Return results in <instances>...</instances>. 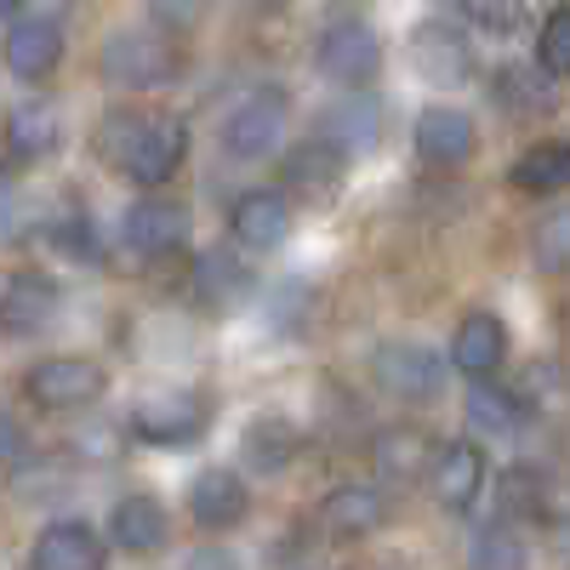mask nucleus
<instances>
[{"label": "nucleus", "instance_id": "f257e3e1", "mask_svg": "<svg viewBox=\"0 0 570 570\" xmlns=\"http://www.w3.org/2000/svg\"><path fill=\"white\" fill-rule=\"evenodd\" d=\"M212 416H217V405H212V394H200V389H155V394L137 400L131 434H137L142 445H160V451H188V445L206 440Z\"/></svg>", "mask_w": 570, "mask_h": 570}, {"label": "nucleus", "instance_id": "f03ea898", "mask_svg": "<svg viewBox=\"0 0 570 570\" xmlns=\"http://www.w3.org/2000/svg\"><path fill=\"white\" fill-rule=\"evenodd\" d=\"M98 69L104 80L126 86V91H155V86H171L183 58H177V46L155 29H115L104 40V52H98Z\"/></svg>", "mask_w": 570, "mask_h": 570}, {"label": "nucleus", "instance_id": "7ed1b4c3", "mask_svg": "<svg viewBox=\"0 0 570 570\" xmlns=\"http://www.w3.org/2000/svg\"><path fill=\"white\" fill-rule=\"evenodd\" d=\"M183 155H188V126L183 120H171V115H137L126 142H120V155H115V166L137 188H166L177 177Z\"/></svg>", "mask_w": 570, "mask_h": 570}, {"label": "nucleus", "instance_id": "20e7f679", "mask_svg": "<svg viewBox=\"0 0 570 570\" xmlns=\"http://www.w3.org/2000/svg\"><path fill=\"white\" fill-rule=\"evenodd\" d=\"M314 63L331 86H348V91H365L376 75H383V40L365 18H337L320 46H314Z\"/></svg>", "mask_w": 570, "mask_h": 570}, {"label": "nucleus", "instance_id": "39448f33", "mask_svg": "<svg viewBox=\"0 0 570 570\" xmlns=\"http://www.w3.org/2000/svg\"><path fill=\"white\" fill-rule=\"evenodd\" d=\"M371 376L389 400H405V405H428L445 394V360L422 343H383L371 354Z\"/></svg>", "mask_w": 570, "mask_h": 570}, {"label": "nucleus", "instance_id": "423d86ee", "mask_svg": "<svg viewBox=\"0 0 570 570\" xmlns=\"http://www.w3.org/2000/svg\"><path fill=\"white\" fill-rule=\"evenodd\" d=\"M285 120H292V104H285V91L263 86L252 91L246 104H234L228 120H223V149L234 160H263L279 149V137H285Z\"/></svg>", "mask_w": 570, "mask_h": 570}, {"label": "nucleus", "instance_id": "0eeeda50", "mask_svg": "<svg viewBox=\"0 0 570 570\" xmlns=\"http://www.w3.org/2000/svg\"><path fill=\"white\" fill-rule=\"evenodd\" d=\"M109 389V376L98 360H80V354H63V360H40L29 376H23V394L40 405V411H80Z\"/></svg>", "mask_w": 570, "mask_h": 570}, {"label": "nucleus", "instance_id": "6e6552de", "mask_svg": "<svg viewBox=\"0 0 570 570\" xmlns=\"http://www.w3.org/2000/svg\"><path fill=\"white\" fill-rule=\"evenodd\" d=\"M292 223H297V212L279 188H246L228 212V234L240 252H279L292 240Z\"/></svg>", "mask_w": 570, "mask_h": 570}, {"label": "nucleus", "instance_id": "1a4fd4ad", "mask_svg": "<svg viewBox=\"0 0 570 570\" xmlns=\"http://www.w3.org/2000/svg\"><path fill=\"white\" fill-rule=\"evenodd\" d=\"M383 519H389L383 491H371V485H337V491H325V502L314 508V531L325 542H360L371 531H383Z\"/></svg>", "mask_w": 570, "mask_h": 570}, {"label": "nucleus", "instance_id": "9d476101", "mask_svg": "<svg viewBox=\"0 0 570 570\" xmlns=\"http://www.w3.org/2000/svg\"><path fill=\"white\" fill-rule=\"evenodd\" d=\"M411 69L422 80H434V86H462L473 75V46L456 23H440V18H428L416 23L411 35Z\"/></svg>", "mask_w": 570, "mask_h": 570}, {"label": "nucleus", "instance_id": "9b49d317", "mask_svg": "<svg viewBox=\"0 0 570 570\" xmlns=\"http://www.w3.org/2000/svg\"><path fill=\"white\" fill-rule=\"evenodd\" d=\"M485 480H491V468H485V451L473 440H456V445L434 451V462H428V485H434V497L456 513H468L485 497Z\"/></svg>", "mask_w": 570, "mask_h": 570}, {"label": "nucleus", "instance_id": "f8f14e48", "mask_svg": "<svg viewBox=\"0 0 570 570\" xmlns=\"http://www.w3.org/2000/svg\"><path fill=\"white\" fill-rule=\"evenodd\" d=\"M0 58L18 80H46L58 63H63V23L58 18H35L23 12L12 29H7V46H0Z\"/></svg>", "mask_w": 570, "mask_h": 570}, {"label": "nucleus", "instance_id": "ddd939ff", "mask_svg": "<svg viewBox=\"0 0 570 570\" xmlns=\"http://www.w3.org/2000/svg\"><path fill=\"white\" fill-rule=\"evenodd\" d=\"M126 246L142 252V257H171L188 246V206L183 200H166V195H149L126 212Z\"/></svg>", "mask_w": 570, "mask_h": 570}, {"label": "nucleus", "instance_id": "4468645a", "mask_svg": "<svg viewBox=\"0 0 570 570\" xmlns=\"http://www.w3.org/2000/svg\"><path fill=\"white\" fill-rule=\"evenodd\" d=\"M52 314H58V285L46 274L23 268L0 285V331L7 337H35V331L52 325Z\"/></svg>", "mask_w": 570, "mask_h": 570}, {"label": "nucleus", "instance_id": "2eb2a0df", "mask_svg": "<svg viewBox=\"0 0 570 570\" xmlns=\"http://www.w3.org/2000/svg\"><path fill=\"white\" fill-rule=\"evenodd\" d=\"M434 434H422V428H383V434L371 440V468L376 480L389 485H416L428 480V462H434Z\"/></svg>", "mask_w": 570, "mask_h": 570}, {"label": "nucleus", "instance_id": "dca6fc26", "mask_svg": "<svg viewBox=\"0 0 570 570\" xmlns=\"http://www.w3.org/2000/svg\"><path fill=\"white\" fill-rule=\"evenodd\" d=\"M473 149H480V131H473V120L462 109H422L416 115V155L428 166H462L473 160Z\"/></svg>", "mask_w": 570, "mask_h": 570}, {"label": "nucleus", "instance_id": "f3484780", "mask_svg": "<svg viewBox=\"0 0 570 570\" xmlns=\"http://www.w3.org/2000/svg\"><path fill=\"white\" fill-rule=\"evenodd\" d=\"M285 183L292 188H303V200H325V195H337V183L348 177V155L337 149L331 137H308V142H297L292 155H285Z\"/></svg>", "mask_w": 570, "mask_h": 570}, {"label": "nucleus", "instance_id": "a211bd4d", "mask_svg": "<svg viewBox=\"0 0 570 570\" xmlns=\"http://www.w3.org/2000/svg\"><path fill=\"white\" fill-rule=\"evenodd\" d=\"M502 360H508V325L491 308H473L451 337V365L462 376H491L502 371Z\"/></svg>", "mask_w": 570, "mask_h": 570}, {"label": "nucleus", "instance_id": "6ab92c4d", "mask_svg": "<svg viewBox=\"0 0 570 570\" xmlns=\"http://www.w3.org/2000/svg\"><path fill=\"white\" fill-rule=\"evenodd\" d=\"M188 513H195L206 531H228L252 513V491L240 485L234 468H206L195 480V491H188Z\"/></svg>", "mask_w": 570, "mask_h": 570}, {"label": "nucleus", "instance_id": "aec40b11", "mask_svg": "<svg viewBox=\"0 0 570 570\" xmlns=\"http://www.w3.org/2000/svg\"><path fill=\"white\" fill-rule=\"evenodd\" d=\"M35 570H98L104 564V542L86 519H52L35 542Z\"/></svg>", "mask_w": 570, "mask_h": 570}, {"label": "nucleus", "instance_id": "412c9836", "mask_svg": "<svg viewBox=\"0 0 570 570\" xmlns=\"http://www.w3.org/2000/svg\"><path fill=\"white\" fill-rule=\"evenodd\" d=\"M109 537H115L126 553H155V548H166V537H171V513H166V502H155V497H120V502L109 508Z\"/></svg>", "mask_w": 570, "mask_h": 570}, {"label": "nucleus", "instance_id": "4be33fe9", "mask_svg": "<svg viewBox=\"0 0 570 570\" xmlns=\"http://www.w3.org/2000/svg\"><path fill=\"white\" fill-rule=\"evenodd\" d=\"M462 416H468L473 440H513L519 428H525V394H519V389H491L480 376V389L468 394Z\"/></svg>", "mask_w": 570, "mask_h": 570}, {"label": "nucleus", "instance_id": "5701e85b", "mask_svg": "<svg viewBox=\"0 0 570 570\" xmlns=\"http://www.w3.org/2000/svg\"><path fill=\"white\" fill-rule=\"evenodd\" d=\"M240 451H246V468H257V473H279V468H292V462H297L303 434H297V422H285V416H257V422L246 428Z\"/></svg>", "mask_w": 570, "mask_h": 570}, {"label": "nucleus", "instance_id": "b1692460", "mask_svg": "<svg viewBox=\"0 0 570 570\" xmlns=\"http://www.w3.org/2000/svg\"><path fill=\"white\" fill-rule=\"evenodd\" d=\"M497 502L508 519H525V525H542V519L553 513V485H548V473L531 468V462H513L502 473V485H497Z\"/></svg>", "mask_w": 570, "mask_h": 570}, {"label": "nucleus", "instance_id": "393cba45", "mask_svg": "<svg viewBox=\"0 0 570 570\" xmlns=\"http://www.w3.org/2000/svg\"><path fill=\"white\" fill-rule=\"evenodd\" d=\"M63 142V126H58V109L52 104H23L7 115V149L18 160H46Z\"/></svg>", "mask_w": 570, "mask_h": 570}, {"label": "nucleus", "instance_id": "a878e982", "mask_svg": "<svg viewBox=\"0 0 570 570\" xmlns=\"http://www.w3.org/2000/svg\"><path fill=\"white\" fill-rule=\"evenodd\" d=\"M513 188H525V195H559L570 183V149L564 142H531L525 155L513 160Z\"/></svg>", "mask_w": 570, "mask_h": 570}, {"label": "nucleus", "instance_id": "bb28decb", "mask_svg": "<svg viewBox=\"0 0 570 570\" xmlns=\"http://www.w3.org/2000/svg\"><path fill=\"white\" fill-rule=\"evenodd\" d=\"M195 292L212 303V308H234L246 292H252V274L240 257H228V252H206L195 257Z\"/></svg>", "mask_w": 570, "mask_h": 570}, {"label": "nucleus", "instance_id": "cd10ccee", "mask_svg": "<svg viewBox=\"0 0 570 570\" xmlns=\"http://www.w3.org/2000/svg\"><path fill=\"white\" fill-rule=\"evenodd\" d=\"M497 104L513 109V115H548L553 109V80L508 63V69H497Z\"/></svg>", "mask_w": 570, "mask_h": 570}, {"label": "nucleus", "instance_id": "c85d7f7f", "mask_svg": "<svg viewBox=\"0 0 570 570\" xmlns=\"http://www.w3.org/2000/svg\"><path fill=\"white\" fill-rule=\"evenodd\" d=\"M320 137H331L343 155H360L365 142H376V104H348V109H331Z\"/></svg>", "mask_w": 570, "mask_h": 570}, {"label": "nucleus", "instance_id": "c756f323", "mask_svg": "<svg viewBox=\"0 0 570 570\" xmlns=\"http://www.w3.org/2000/svg\"><path fill=\"white\" fill-rule=\"evenodd\" d=\"M537 69L548 80L570 75V12H548L537 29Z\"/></svg>", "mask_w": 570, "mask_h": 570}, {"label": "nucleus", "instance_id": "7c9ffc66", "mask_svg": "<svg viewBox=\"0 0 570 570\" xmlns=\"http://www.w3.org/2000/svg\"><path fill=\"white\" fill-rule=\"evenodd\" d=\"M531 257H537L548 274L564 268V257H570V223H564V212H548V217L537 223V234H531Z\"/></svg>", "mask_w": 570, "mask_h": 570}, {"label": "nucleus", "instance_id": "2f4dec72", "mask_svg": "<svg viewBox=\"0 0 570 570\" xmlns=\"http://www.w3.org/2000/svg\"><path fill=\"white\" fill-rule=\"evenodd\" d=\"M468 18L485 35H519L525 29V0H468Z\"/></svg>", "mask_w": 570, "mask_h": 570}, {"label": "nucleus", "instance_id": "473e14b6", "mask_svg": "<svg viewBox=\"0 0 570 570\" xmlns=\"http://www.w3.org/2000/svg\"><path fill=\"white\" fill-rule=\"evenodd\" d=\"M468 559L485 564V570H519V564H525V548L513 542V531H480Z\"/></svg>", "mask_w": 570, "mask_h": 570}, {"label": "nucleus", "instance_id": "72a5a7b5", "mask_svg": "<svg viewBox=\"0 0 570 570\" xmlns=\"http://www.w3.org/2000/svg\"><path fill=\"white\" fill-rule=\"evenodd\" d=\"M142 7H149V18L160 29H188L200 18V0H142Z\"/></svg>", "mask_w": 570, "mask_h": 570}, {"label": "nucleus", "instance_id": "f704fd0d", "mask_svg": "<svg viewBox=\"0 0 570 570\" xmlns=\"http://www.w3.org/2000/svg\"><path fill=\"white\" fill-rule=\"evenodd\" d=\"M23 422L12 416V411H0V462H12V456H23Z\"/></svg>", "mask_w": 570, "mask_h": 570}, {"label": "nucleus", "instance_id": "c9c22d12", "mask_svg": "<svg viewBox=\"0 0 570 570\" xmlns=\"http://www.w3.org/2000/svg\"><path fill=\"white\" fill-rule=\"evenodd\" d=\"M18 206V188H12V177H7V166H0V223H7V212Z\"/></svg>", "mask_w": 570, "mask_h": 570}, {"label": "nucleus", "instance_id": "e433bc0d", "mask_svg": "<svg viewBox=\"0 0 570 570\" xmlns=\"http://www.w3.org/2000/svg\"><path fill=\"white\" fill-rule=\"evenodd\" d=\"M195 564H234V553H223V548H200Z\"/></svg>", "mask_w": 570, "mask_h": 570}, {"label": "nucleus", "instance_id": "4c0bfd02", "mask_svg": "<svg viewBox=\"0 0 570 570\" xmlns=\"http://www.w3.org/2000/svg\"><path fill=\"white\" fill-rule=\"evenodd\" d=\"M40 7V0H0V12H7V18H23V12H35Z\"/></svg>", "mask_w": 570, "mask_h": 570}, {"label": "nucleus", "instance_id": "58836bf2", "mask_svg": "<svg viewBox=\"0 0 570 570\" xmlns=\"http://www.w3.org/2000/svg\"><path fill=\"white\" fill-rule=\"evenodd\" d=\"M240 7H268V0H240Z\"/></svg>", "mask_w": 570, "mask_h": 570}]
</instances>
